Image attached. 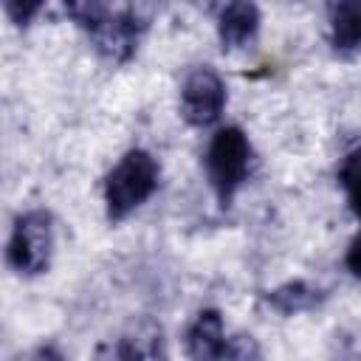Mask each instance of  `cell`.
<instances>
[{
    "mask_svg": "<svg viewBox=\"0 0 361 361\" xmlns=\"http://www.w3.org/2000/svg\"><path fill=\"white\" fill-rule=\"evenodd\" d=\"M65 11L82 31H87L93 48L113 65L127 62L138 51V42L147 31V20L133 6H107L85 0L68 3Z\"/></svg>",
    "mask_w": 361,
    "mask_h": 361,
    "instance_id": "obj_1",
    "label": "cell"
},
{
    "mask_svg": "<svg viewBox=\"0 0 361 361\" xmlns=\"http://www.w3.org/2000/svg\"><path fill=\"white\" fill-rule=\"evenodd\" d=\"M161 169L147 149H130L104 178V209L113 223L133 214L158 186Z\"/></svg>",
    "mask_w": 361,
    "mask_h": 361,
    "instance_id": "obj_2",
    "label": "cell"
},
{
    "mask_svg": "<svg viewBox=\"0 0 361 361\" xmlns=\"http://www.w3.org/2000/svg\"><path fill=\"white\" fill-rule=\"evenodd\" d=\"M251 172V144L240 127H223L212 135L206 149V178L220 200L228 206L234 192L248 180Z\"/></svg>",
    "mask_w": 361,
    "mask_h": 361,
    "instance_id": "obj_3",
    "label": "cell"
},
{
    "mask_svg": "<svg viewBox=\"0 0 361 361\" xmlns=\"http://www.w3.org/2000/svg\"><path fill=\"white\" fill-rule=\"evenodd\" d=\"M54 254V220L42 209H31L20 214L11 226L6 259L23 276H37L48 271Z\"/></svg>",
    "mask_w": 361,
    "mask_h": 361,
    "instance_id": "obj_4",
    "label": "cell"
},
{
    "mask_svg": "<svg viewBox=\"0 0 361 361\" xmlns=\"http://www.w3.org/2000/svg\"><path fill=\"white\" fill-rule=\"evenodd\" d=\"M226 107V85L209 68H192L180 87V113L192 127H209L220 118Z\"/></svg>",
    "mask_w": 361,
    "mask_h": 361,
    "instance_id": "obj_5",
    "label": "cell"
},
{
    "mask_svg": "<svg viewBox=\"0 0 361 361\" xmlns=\"http://www.w3.org/2000/svg\"><path fill=\"white\" fill-rule=\"evenodd\" d=\"M183 350L189 361H226L228 338L223 330V316L214 307L200 310L192 319V324L183 333Z\"/></svg>",
    "mask_w": 361,
    "mask_h": 361,
    "instance_id": "obj_6",
    "label": "cell"
},
{
    "mask_svg": "<svg viewBox=\"0 0 361 361\" xmlns=\"http://www.w3.org/2000/svg\"><path fill=\"white\" fill-rule=\"evenodd\" d=\"M259 28V8L254 3H228L217 14V37L223 51L245 48Z\"/></svg>",
    "mask_w": 361,
    "mask_h": 361,
    "instance_id": "obj_7",
    "label": "cell"
},
{
    "mask_svg": "<svg viewBox=\"0 0 361 361\" xmlns=\"http://www.w3.org/2000/svg\"><path fill=\"white\" fill-rule=\"evenodd\" d=\"M330 17V45L341 56L361 51V0H344L327 6Z\"/></svg>",
    "mask_w": 361,
    "mask_h": 361,
    "instance_id": "obj_8",
    "label": "cell"
},
{
    "mask_svg": "<svg viewBox=\"0 0 361 361\" xmlns=\"http://www.w3.org/2000/svg\"><path fill=\"white\" fill-rule=\"evenodd\" d=\"M96 361H164V344H161V330L149 333H135V336H121L116 341H107Z\"/></svg>",
    "mask_w": 361,
    "mask_h": 361,
    "instance_id": "obj_9",
    "label": "cell"
},
{
    "mask_svg": "<svg viewBox=\"0 0 361 361\" xmlns=\"http://www.w3.org/2000/svg\"><path fill=\"white\" fill-rule=\"evenodd\" d=\"M322 299H324L322 290H316L313 285H307V282H302V279L285 282V285L274 288V290L265 296V302H268L274 310H279L282 316H293V313L313 310Z\"/></svg>",
    "mask_w": 361,
    "mask_h": 361,
    "instance_id": "obj_10",
    "label": "cell"
},
{
    "mask_svg": "<svg viewBox=\"0 0 361 361\" xmlns=\"http://www.w3.org/2000/svg\"><path fill=\"white\" fill-rule=\"evenodd\" d=\"M341 183L347 189L350 209L355 212V217H361V147L347 155V161L341 166Z\"/></svg>",
    "mask_w": 361,
    "mask_h": 361,
    "instance_id": "obj_11",
    "label": "cell"
},
{
    "mask_svg": "<svg viewBox=\"0 0 361 361\" xmlns=\"http://www.w3.org/2000/svg\"><path fill=\"white\" fill-rule=\"evenodd\" d=\"M226 361H259V347L251 336H237L228 341V355Z\"/></svg>",
    "mask_w": 361,
    "mask_h": 361,
    "instance_id": "obj_12",
    "label": "cell"
},
{
    "mask_svg": "<svg viewBox=\"0 0 361 361\" xmlns=\"http://www.w3.org/2000/svg\"><path fill=\"white\" fill-rule=\"evenodd\" d=\"M42 8V3H20V0H6V14L11 17V23H17V25H28L31 23V17L37 14Z\"/></svg>",
    "mask_w": 361,
    "mask_h": 361,
    "instance_id": "obj_13",
    "label": "cell"
},
{
    "mask_svg": "<svg viewBox=\"0 0 361 361\" xmlns=\"http://www.w3.org/2000/svg\"><path fill=\"white\" fill-rule=\"evenodd\" d=\"M11 361H65V355H62L56 347L42 344V347H34V350H28V353L14 355Z\"/></svg>",
    "mask_w": 361,
    "mask_h": 361,
    "instance_id": "obj_14",
    "label": "cell"
},
{
    "mask_svg": "<svg viewBox=\"0 0 361 361\" xmlns=\"http://www.w3.org/2000/svg\"><path fill=\"white\" fill-rule=\"evenodd\" d=\"M344 262H347V271L361 282V231L353 237V243H350V248H347Z\"/></svg>",
    "mask_w": 361,
    "mask_h": 361,
    "instance_id": "obj_15",
    "label": "cell"
}]
</instances>
